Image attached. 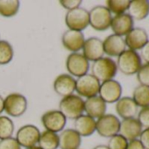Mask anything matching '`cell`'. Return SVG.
Listing matches in <instances>:
<instances>
[{
    "label": "cell",
    "instance_id": "1",
    "mask_svg": "<svg viewBox=\"0 0 149 149\" xmlns=\"http://www.w3.org/2000/svg\"><path fill=\"white\" fill-rule=\"evenodd\" d=\"M117 64L110 57H102L93 61L91 66V74L103 83L112 80L117 74Z\"/></svg>",
    "mask_w": 149,
    "mask_h": 149
},
{
    "label": "cell",
    "instance_id": "2",
    "mask_svg": "<svg viewBox=\"0 0 149 149\" xmlns=\"http://www.w3.org/2000/svg\"><path fill=\"white\" fill-rule=\"evenodd\" d=\"M59 111L66 118L77 119L84 111V101L81 97L77 95L62 97L59 104Z\"/></svg>",
    "mask_w": 149,
    "mask_h": 149
},
{
    "label": "cell",
    "instance_id": "3",
    "mask_svg": "<svg viewBox=\"0 0 149 149\" xmlns=\"http://www.w3.org/2000/svg\"><path fill=\"white\" fill-rule=\"evenodd\" d=\"M116 64L121 73L126 76H132L141 67V58L136 51L127 49L118 56Z\"/></svg>",
    "mask_w": 149,
    "mask_h": 149
},
{
    "label": "cell",
    "instance_id": "4",
    "mask_svg": "<svg viewBox=\"0 0 149 149\" xmlns=\"http://www.w3.org/2000/svg\"><path fill=\"white\" fill-rule=\"evenodd\" d=\"M90 25L97 31H105L111 26V13L106 6H97L89 12Z\"/></svg>",
    "mask_w": 149,
    "mask_h": 149
},
{
    "label": "cell",
    "instance_id": "5",
    "mask_svg": "<svg viewBox=\"0 0 149 149\" xmlns=\"http://www.w3.org/2000/svg\"><path fill=\"white\" fill-rule=\"evenodd\" d=\"M65 23L69 30L82 32L90 25L89 12L81 7L68 11L65 16Z\"/></svg>",
    "mask_w": 149,
    "mask_h": 149
},
{
    "label": "cell",
    "instance_id": "6",
    "mask_svg": "<svg viewBox=\"0 0 149 149\" xmlns=\"http://www.w3.org/2000/svg\"><path fill=\"white\" fill-rule=\"evenodd\" d=\"M100 82L91 74H86L76 80V91L79 97L87 98L96 97L99 92Z\"/></svg>",
    "mask_w": 149,
    "mask_h": 149
},
{
    "label": "cell",
    "instance_id": "7",
    "mask_svg": "<svg viewBox=\"0 0 149 149\" xmlns=\"http://www.w3.org/2000/svg\"><path fill=\"white\" fill-rule=\"evenodd\" d=\"M119 127L120 121L113 114H104L96 121V131L104 138H111L118 134Z\"/></svg>",
    "mask_w": 149,
    "mask_h": 149
},
{
    "label": "cell",
    "instance_id": "8",
    "mask_svg": "<svg viewBox=\"0 0 149 149\" xmlns=\"http://www.w3.org/2000/svg\"><path fill=\"white\" fill-rule=\"evenodd\" d=\"M5 111L11 117L19 118L22 116L27 109V100L26 97L19 93H11L4 99Z\"/></svg>",
    "mask_w": 149,
    "mask_h": 149
},
{
    "label": "cell",
    "instance_id": "9",
    "mask_svg": "<svg viewBox=\"0 0 149 149\" xmlns=\"http://www.w3.org/2000/svg\"><path fill=\"white\" fill-rule=\"evenodd\" d=\"M66 68L71 77H80L88 73L90 69V62L83 54L72 53L67 57Z\"/></svg>",
    "mask_w": 149,
    "mask_h": 149
},
{
    "label": "cell",
    "instance_id": "10",
    "mask_svg": "<svg viewBox=\"0 0 149 149\" xmlns=\"http://www.w3.org/2000/svg\"><path fill=\"white\" fill-rule=\"evenodd\" d=\"M40 132L33 125H26L20 127L16 133V140L21 147L28 148L38 144Z\"/></svg>",
    "mask_w": 149,
    "mask_h": 149
},
{
    "label": "cell",
    "instance_id": "11",
    "mask_svg": "<svg viewBox=\"0 0 149 149\" xmlns=\"http://www.w3.org/2000/svg\"><path fill=\"white\" fill-rule=\"evenodd\" d=\"M67 118L58 110H51L45 112L41 116V123L46 131L53 132H60L63 131L66 125Z\"/></svg>",
    "mask_w": 149,
    "mask_h": 149
},
{
    "label": "cell",
    "instance_id": "12",
    "mask_svg": "<svg viewBox=\"0 0 149 149\" xmlns=\"http://www.w3.org/2000/svg\"><path fill=\"white\" fill-rule=\"evenodd\" d=\"M99 97L108 104H113L118 102L121 98L122 86L115 80H109L100 84Z\"/></svg>",
    "mask_w": 149,
    "mask_h": 149
},
{
    "label": "cell",
    "instance_id": "13",
    "mask_svg": "<svg viewBox=\"0 0 149 149\" xmlns=\"http://www.w3.org/2000/svg\"><path fill=\"white\" fill-rule=\"evenodd\" d=\"M84 42V35L79 31L68 29L61 36V43L63 47L72 53H77L83 49Z\"/></svg>",
    "mask_w": 149,
    "mask_h": 149
},
{
    "label": "cell",
    "instance_id": "14",
    "mask_svg": "<svg viewBox=\"0 0 149 149\" xmlns=\"http://www.w3.org/2000/svg\"><path fill=\"white\" fill-rule=\"evenodd\" d=\"M55 93L62 97L73 95L76 91V80L68 74H61L54 81Z\"/></svg>",
    "mask_w": 149,
    "mask_h": 149
},
{
    "label": "cell",
    "instance_id": "15",
    "mask_svg": "<svg viewBox=\"0 0 149 149\" xmlns=\"http://www.w3.org/2000/svg\"><path fill=\"white\" fill-rule=\"evenodd\" d=\"M104 54L103 41L97 37H91L85 40L83 47V55L90 61H95Z\"/></svg>",
    "mask_w": 149,
    "mask_h": 149
},
{
    "label": "cell",
    "instance_id": "16",
    "mask_svg": "<svg viewBox=\"0 0 149 149\" xmlns=\"http://www.w3.org/2000/svg\"><path fill=\"white\" fill-rule=\"evenodd\" d=\"M133 19L128 13H123L119 15H116L112 18L111 22V28L114 34L118 36L126 35L133 29Z\"/></svg>",
    "mask_w": 149,
    "mask_h": 149
},
{
    "label": "cell",
    "instance_id": "17",
    "mask_svg": "<svg viewBox=\"0 0 149 149\" xmlns=\"http://www.w3.org/2000/svg\"><path fill=\"white\" fill-rule=\"evenodd\" d=\"M148 41V35L145 29L140 27L133 28L130 33L125 35V43L130 50L141 49Z\"/></svg>",
    "mask_w": 149,
    "mask_h": 149
},
{
    "label": "cell",
    "instance_id": "18",
    "mask_svg": "<svg viewBox=\"0 0 149 149\" xmlns=\"http://www.w3.org/2000/svg\"><path fill=\"white\" fill-rule=\"evenodd\" d=\"M142 132V125L137 118H127L123 119L120 122L119 134L123 136L127 141L137 139Z\"/></svg>",
    "mask_w": 149,
    "mask_h": 149
},
{
    "label": "cell",
    "instance_id": "19",
    "mask_svg": "<svg viewBox=\"0 0 149 149\" xmlns=\"http://www.w3.org/2000/svg\"><path fill=\"white\" fill-rule=\"evenodd\" d=\"M103 46L104 54L111 57L118 56L125 50L126 47L125 40L121 36L116 34L109 35L103 41Z\"/></svg>",
    "mask_w": 149,
    "mask_h": 149
},
{
    "label": "cell",
    "instance_id": "20",
    "mask_svg": "<svg viewBox=\"0 0 149 149\" xmlns=\"http://www.w3.org/2000/svg\"><path fill=\"white\" fill-rule=\"evenodd\" d=\"M82 137L74 129H65L59 134V147L61 149H79Z\"/></svg>",
    "mask_w": 149,
    "mask_h": 149
},
{
    "label": "cell",
    "instance_id": "21",
    "mask_svg": "<svg viewBox=\"0 0 149 149\" xmlns=\"http://www.w3.org/2000/svg\"><path fill=\"white\" fill-rule=\"evenodd\" d=\"M106 103L98 96L87 98L84 101V111L92 118H99L106 112Z\"/></svg>",
    "mask_w": 149,
    "mask_h": 149
},
{
    "label": "cell",
    "instance_id": "22",
    "mask_svg": "<svg viewBox=\"0 0 149 149\" xmlns=\"http://www.w3.org/2000/svg\"><path fill=\"white\" fill-rule=\"evenodd\" d=\"M116 111L123 119L132 118L138 112V106L133 99L129 97H121L116 104Z\"/></svg>",
    "mask_w": 149,
    "mask_h": 149
},
{
    "label": "cell",
    "instance_id": "23",
    "mask_svg": "<svg viewBox=\"0 0 149 149\" xmlns=\"http://www.w3.org/2000/svg\"><path fill=\"white\" fill-rule=\"evenodd\" d=\"M74 131L81 137H89L96 131V121L88 115H81L74 119Z\"/></svg>",
    "mask_w": 149,
    "mask_h": 149
},
{
    "label": "cell",
    "instance_id": "24",
    "mask_svg": "<svg viewBox=\"0 0 149 149\" xmlns=\"http://www.w3.org/2000/svg\"><path fill=\"white\" fill-rule=\"evenodd\" d=\"M128 12V14L132 19L142 20L149 14V1L148 0H132L130 2Z\"/></svg>",
    "mask_w": 149,
    "mask_h": 149
},
{
    "label": "cell",
    "instance_id": "25",
    "mask_svg": "<svg viewBox=\"0 0 149 149\" xmlns=\"http://www.w3.org/2000/svg\"><path fill=\"white\" fill-rule=\"evenodd\" d=\"M38 146H40L41 149L59 148V135L49 131H44L40 132Z\"/></svg>",
    "mask_w": 149,
    "mask_h": 149
},
{
    "label": "cell",
    "instance_id": "26",
    "mask_svg": "<svg viewBox=\"0 0 149 149\" xmlns=\"http://www.w3.org/2000/svg\"><path fill=\"white\" fill-rule=\"evenodd\" d=\"M19 6L18 0H0V15L6 18L13 17L18 13Z\"/></svg>",
    "mask_w": 149,
    "mask_h": 149
},
{
    "label": "cell",
    "instance_id": "27",
    "mask_svg": "<svg viewBox=\"0 0 149 149\" xmlns=\"http://www.w3.org/2000/svg\"><path fill=\"white\" fill-rule=\"evenodd\" d=\"M132 99L137 106L142 108L149 106V87L145 85L136 87L133 91Z\"/></svg>",
    "mask_w": 149,
    "mask_h": 149
},
{
    "label": "cell",
    "instance_id": "28",
    "mask_svg": "<svg viewBox=\"0 0 149 149\" xmlns=\"http://www.w3.org/2000/svg\"><path fill=\"white\" fill-rule=\"evenodd\" d=\"M14 51L13 46L6 40H0V65H6L13 58Z\"/></svg>",
    "mask_w": 149,
    "mask_h": 149
},
{
    "label": "cell",
    "instance_id": "29",
    "mask_svg": "<svg viewBox=\"0 0 149 149\" xmlns=\"http://www.w3.org/2000/svg\"><path fill=\"white\" fill-rule=\"evenodd\" d=\"M14 132V124L6 116H0V139L11 138Z\"/></svg>",
    "mask_w": 149,
    "mask_h": 149
},
{
    "label": "cell",
    "instance_id": "30",
    "mask_svg": "<svg viewBox=\"0 0 149 149\" xmlns=\"http://www.w3.org/2000/svg\"><path fill=\"white\" fill-rule=\"evenodd\" d=\"M130 2L129 0H108L106 2V7L111 13L119 15L128 10Z\"/></svg>",
    "mask_w": 149,
    "mask_h": 149
},
{
    "label": "cell",
    "instance_id": "31",
    "mask_svg": "<svg viewBox=\"0 0 149 149\" xmlns=\"http://www.w3.org/2000/svg\"><path fill=\"white\" fill-rule=\"evenodd\" d=\"M128 145V141L120 134H116L110 138L108 142L109 149H126Z\"/></svg>",
    "mask_w": 149,
    "mask_h": 149
},
{
    "label": "cell",
    "instance_id": "32",
    "mask_svg": "<svg viewBox=\"0 0 149 149\" xmlns=\"http://www.w3.org/2000/svg\"><path fill=\"white\" fill-rule=\"evenodd\" d=\"M137 79L140 85L149 87V64L141 65L140 68L137 72Z\"/></svg>",
    "mask_w": 149,
    "mask_h": 149
},
{
    "label": "cell",
    "instance_id": "33",
    "mask_svg": "<svg viewBox=\"0 0 149 149\" xmlns=\"http://www.w3.org/2000/svg\"><path fill=\"white\" fill-rule=\"evenodd\" d=\"M0 149H21V146L15 138L11 137L0 139Z\"/></svg>",
    "mask_w": 149,
    "mask_h": 149
},
{
    "label": "cell",
    "instance_id": "34",
    "mask_svg": "<svg viewBox=\"0 0 149 149\" xmlns=\"http://www.w3.org/2000/svg\"><path fill=\"white\" fill-rule=\"evenodd\" d=\"M139 122L142 125V127L149 128V106L142 108L139 112L138 118Z\"/></svg>",
    "mask_w": 149,
    "mask_h": 149
},
{
    "label": "cell",
    "instance_id": "35",
    "mask_svg": "<svg viewBox=\"0 0 149 149\" xmlns=\"http://www.w3.org/2000/svg\"><path fill=\"white\" fill-rule=\"evenodd\" d=\"M60 4L62 7H64L68 11H71L74 9L79 8L82 4V1L81 0H61Z\"/></svg>",
    "mask_w": 149,
    "mask_h": 149
},
{
    "label": "cell",
    "instance_id": "36",
    "mask_svg": "<svg viewBox=\"0 0 149 149\" xmlns=\"http://www.w3.org/2000/svg\"><path fill=\"white\" fill-rule=\"evenodd\" d=\"M139 141L145 149H149V128L142 130L139 135Z\"/></svg>",
    "mask_w": 149,
    "mask_h": 149
},
{
    "label": "cell",
    "instance_id": "37",
    "mask_svg": "<svg viewBox=\"0 0 149 149\" xmlns=\"http://www.w3.org/2000/svg\"><path fill=\"white\" fill-rule=\"evenodd\" d=\"M140 54H141L142 59L146 62V64H149V40L141 48V53Z\"/></svg>",
    "mask_w": 149,
    "mask_h": 149
},
{
    "label": "cell",
    "instance_id": "38",
    "mask_svg": "<svg viewBox=\"0 0 149 149\" xmlns=\"http://www.w3.org/2000/svg\"><path fill=\"white\" fill-rule=\"evenodd\" d=\"M126 149H145L139 139H133L128 142Z\"/></svg>",
    "mask_w": 149,
    "mask_h": 149
},
{
    "label": "cell",
    "instance_id": "39",
    "mask_svg": "<svg viewBox=\"0 0 149 149\" xmlns=\"http://www.w3.org/2000/svg\"><path fill=\"white\" fill-rule=\"evenodd\" d=\"M5 111V106H4V98L2 97V96L0 95V115L1 113Z\"/></svg>",
    "mask_w": 149,
    "mask_h": 149
},
{
    "label": "cell",
    "instance_id": "40",
    "mask_svg": "<svg viewBox=\"0 0 149 149\" xmlns=\"http://www.w3.org/2000/svg\"><path fill=\"white\" fill-rule=\"evenodd\" d=\"M93 149H109V148H108V146H105V145H98V146H95Z\"/></svg>",
    "mask_w": 149,
    "mask_h": 149
},
{
    "label": "cell",
    "instance_id": "41",
    "mask_svg": "<svg viewBox=\"0 0 149 149\" xmlns=\"http://www.w3.org/2000/svg\"><path fill=\"white\" fill-rule=\"evenodd\" d=\"M25 149H41L40 146H32V147H28V148H25Z\"/></svg>",
    "mask_w": 149,
    "mask_h": 149
}]
</instances>
